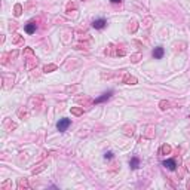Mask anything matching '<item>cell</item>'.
Segmentation results:
<instances>
[{
    "label": "cell",
    "mask_w": 190,
    "mask_h": 190,
    "mask_svg": "<svg viewBox=\"0 0 190 190\" xmlns=\"http://www.w3.org/2000/svg\"><path fill=\"white\" fill-rule=\"evenodd\" d=\"M70 125H71V120L67 119V117H63V119H59V122L56 123V129H58L59 132H64Z\"/></svg>",
    "instance_id": "cell-1"
},
{
    "label": "cell",
    "mask_w": 190,
    "mask_h": 190,
    "mask_svg": "<svg viewBox=\"0 0 190 190\" xmlns=\"http://www.w3.org/2000/svg\"><path fill=\"white\" fill-rule=\"evenodd\" d=\"M106 25H107L106 18H97V20H94V23H92V27H94L95 30H102V28H106Z\"/></svg>",
    "instance_id": "cell-2"
},
{
    "label": "cell",
    "mask_w": 190,
    "mask_h": 190,
    "mask_svg": "<svg viewBox=\"0 0 190 190\" xmlns=\"http://www.w3.org/2000/svg\"><path fill=\"white\" fill-rule=\"evenodd\" d=\"M113 95V91H107V92H104V94H101L98 98H95V104H101V102H106V101L109 100L110 97Z\"/></svg>",
    "instance_id": "cell-3"
},
{
    "label": "cell",
    "mask_w": 190,
    "mask_h": 190,
    "mask_svg": "<svg viewBox=\"0 0 190 190\" xmlns=\"http://www.w3.org/2000/svg\"><path fill=\"white\" fill-rule=\"evenodd\" d=\"M152 55H153V58H155V59H162V58H163V55H165V49H163L162 46H157V48H155V49H153Z\"/></svg>",
    "instance_id": "cell-4"
},
{
    "label": "cell",
    "mask_w": 190,
    "mask_h": 190,
    "mask_svg": "<svg viewBox=\"0 0 190 190\" xmlns=\"http://www.w3.org/2000/svg\"><path fill=\"white\" fill-rule=\"evenodd\" d=\"M162 165L165 168H168L169 171H175V169H177V162H175V159H167V160H163Z\"/></svg>",
    "instance_id": "cell-5"
},
{
    "label": "cell",
    "mask_w": 190,
    "mask_h": 190,
    "mask_svg": "<svg viewBox=\"0 0 190 190\" xmlns=\"http://www.w3.org/2000/svg\"><path fill=\"white\" fill-rule=\"evenodd\" d=\"M36 28H37V25H36V23H28L27 25H25V33L27 34H33L36 33Z\"/></svg>",
    "instance_id": "cell-6"
},
{
    "label": "cell",
    "mask_w": 190,
    "mask_h": 190,
    "mask_svg": "<svg viewBox=\"0 0 190 190\" xmlns=\"http://www.w3.org/2000/svg\"><path fill=\"white\" fill-rule=\"evenodd\" d=\"M129 167H131V169H137V168L140 167V159L137 156H134L129 160Z\"/></svg>",
    "instance_id": "cell-7"
},
{
    "label": "cell",
    "mask_w": 190,
    "mask_h": 190,
    "mask_svg": "<svg viewBox=\"0 0 190 190\" xmlns=\"http://www.w3.org/2000/svg\"><path fill=\"white\" fill-rule=\"evenodd\" d=\"M113 157V152H106V153H104V159H106V160H107V159H112Z\"/></svg>",
    "instance_id": "cell-8"
},
{
    "label": "cell",
    "mask_w": 190,
    "mask_h": 190,
    "mask_svg": "<svg viewBox=\"0 0 190 190\" xmlns=\"http://www.w3.org/2000/svg\"><path fill=\"white\" fill-rule=\"evenodd\" d=\"M110 3H122V0H110Z\"/></svg>",
    "instance_id": "cell-9"
}]
</instances>
